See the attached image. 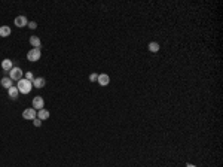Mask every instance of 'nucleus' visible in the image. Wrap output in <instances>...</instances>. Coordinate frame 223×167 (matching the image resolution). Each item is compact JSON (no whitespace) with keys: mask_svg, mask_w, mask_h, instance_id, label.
Masks as SVG:
<instances>
[{"mask_svg":"<svg viewBox=\"0 0 223 167\" xmlns=\"http://www.w3.org/2000/svg\"><path fill=\"white\" fill-rule=\"evenodd\" d=\"M17 88H18V91H19V92L29 94V92L31 91V88H33V84H31L30 81H27L25 78H23V79H19V81H18Z\"/></svg>","mask_w":223,"mask_h":167,"instance_id":"1","label":"nucleus"},{"mask_svg":"<svg viewBox=\"0 0 223 167\" xmlns=\"http://www.w3.org/2000/svg\"><path fill=\"white\" fill-rule=\"evenodd\" d=\"M23 76H24V72L19 67H17V66H13L9 70V78H11L12 81H19V79H23Z\"/></svg>","mask_w":223,"mask_h":167,"instance_id":"2","label":"nucleus"},{"mask_svg":"<svg viewBox=\"0 0 223 167\" xmlns=\"http://www.w3.org/2000/svg\"><path fill=\"white\" fill-rule=\"evenodd\" d=\"M40 55H42L40 48H31V49L29 51V54H27V60H29V61H33V63H36V61H39V60H40Z\"/></svg>","mask_w":223,"mask_h":167,"instance_id":"3","label":"nucleus"},{"mask_svg":"<svg viewBox=\"0 0 223 167\" xmlns=\"http://www.w3.org/2000/svg\"><path fill=\"white\" fill-rule=\"evenodd\" d=\"M31 104H33V109L40 110V109L45 108V100H43V97H40V96H36V97L33 98Z\"/></svg>","mask_w":223,"mask_h":167,"instance_id":"4","label":"nucleus"},{"mask_svg":"<svg viewBox=\"0 0 223 167\" xmlns=\"http://www.w3.org/2000/svg\"><path fill=\"white\" fill-rule=\"evenodd\" d=\"M36 109H33V108H29V109H25L23 112V118L24 120H30V121H33V120H36Z\"/></svg>","mask_w":223,"mask_h":167,"instance_id":"5","label":"nucleus"},{"mask_svg":"<svg viewBox=\"0 0 223 167\" xmlns=\"http://www.w3.org/2000/svg\"><path fill=\"white\" fill-rule=\"evenodd\" d=\"M97 82H98V84H100L101 86H107V85L110 84V78H109V75H107V73H101V75H98Z\"/></svg>","mask_w":223,"mask_h":167,"instance_id":"6","label":"nucleus"},{"mask_svg":"<svg viewBox=\"0 0 223 167\" xmlns=\"http://www.w3.org/2000/svg\"><path fill=\"white\" fill-rule=\"evenodd\" d=\"M27 24H29V21H27V18L24 17V15H19V17L15 18V25H17V27H19V29L25 27Z\"/></svg>","mask_w":223,"mask_h":167,"instance_id":"7","label":"nucleus"},{"mask_svg":"<svg viewBox=\"0 0 223 167\" xmlns=\"http://www.w3.org/2000/svg\"><path fill=\"white\" fill-rule=\"evenodd\" d=\"M31 84H33V86H35V88L40 90V88H43V86L46 85V79H45V78H35Z\"/></svg>","mask_w":223,"mask_h":167,"instance_id":"8","label":"nucleus"},{"mask_svg":"<svg viewBox=\"0 0 223 167\" xmlns=\"http://www.w3.org/2000/svg\"><path fill=\"white\" fill-rule=\"evenodd\" d=\"M12 67H13V61H12L11 58H5V60L2 61V69L5 70V72H9Z\"/></svg>","mask_w":223,"mask_h":167,"instance_id":"9","label":"nucleus"},{"mask_svg":"<svg viewBox=\"0 0 223 167\" xmlns=\"http://www.w3.org/2000/svg\"><path fill=\"white\" fill-rule=\"evenodd\" d=\"M49 116H51L49 110H46V109H40V110H37V118H39L40 121H46V120H48Z\"/></svg>","mask_w":223,"mask_h":167,"instance_id":"10","label":"nucleus"},{"mask_svg":"<svg viewBox=\"0 0 223 167\" xmlns=\"http://www.w3.org/2000/svg\"><path fill=\"white\" fill-rule=\"evenodd\" d=\"M12 79L11 78H9V76H5V78H2V81H0V84H2V86H3V88H6V90H9V88H11L12 86Z\"/></svg>","mask_w":223,"mask_h":167,"instance_id":"11","label":"nucleus"},{"mask_svg":"<svg viewBox=\"0 0 223 167\" xmlns=\"http://www.w3.org/2000/svg\"><path fill=\"white\" fill-rule=\"evenodd\" d=\"M8 94H9V97L12 98V100H17L18 98V94H19V91H18V88L17 86H13L12 85L9 90H8Z\"/></svg>","mask_w":223,"mask_h":167,"instance_id":"12","label":"nucleus"},{"mask_svg":"<svg viewBox=\"0 0 223 167\" xmlns=\"http://www.w3.org/2000/svg\"><path fill=\"white\" fill-rule=\"evenodd\" d=\"M11 36V27L9 25H2L0 27V37H8Z\"/></svg>","mask_w":223,"mask_h":167,"instance_id":"13","label":"nucleus"},{"mask_svg":"<svg viewBox=\"0 0 223 167\" xmlns=\"http://www.w3.org/2000/svg\"><path fill=\"white\" fill-rule=\"evenodd\" d=\"M40 39L37 36H30V45L33 46V48H40Z\"/></svg>","mask_w":223,"mask_h":167,"instance_id":"14","label":"nucleus"},{"mask_svg":"<svg viewBox=\"0 0 223 167\" xmlns=\"http://www.w3.org/2000/svg\"><path fill=\"white\" fill-rule=\"evenodd\" d=\"M149 51L158 52L159 51V43H158V42H150V43H149Z\"/></svg>","mask_w":223,"mask_h":167,"instance_id":"15","label":"nucleus"},{"mask_svg":"<svg viewBox=\"0 0 223 167\" xmlns=\"http://www.w3.org/2000/svg\"><path fill=\"white\" fill-rule=\"evenodd\" d=\"M27 81H30V82H33V79H35V75L31 73V72H25V76H24Z\"/></svg>","mask_w":223,"mask_h":167,"instance_id":"16","label":"nucleus"},{"mask_svg":"<svg viewBox=\"0 0 223 167\" xmlns=\"http://www.w3.org/2000/svg\"><path fill=\"white\" fill-rule=\"evenodd\" d=\"M98 79V75L97 73H91V75H89V81L91 82H95Z\"/></svg>","mask_w":223,"mask_h":167,"instance_id":"17","label":"nucleus"},{"mask_svg":"<svg viewBox=\"0 0 223 167\" xmlns=\"http://www.w3.org/2000/svg\"><path fill=\"white\" fill-rule=\"evenodd\" d=\"M33 124H35V127H40L42 125V121H40L39 118H36V120H33Z\"/></svg>","mask_w":223,"mask_h":167,"instance_id":"18","label":"nucleus"},{"mask_svg":"<svg viewBox=\"0 0 223 167\" xmlns=\"http://www.w3.org/2000/svg\"><path fill=\"white\" fill-rule=\"evenodd\" d=\"M27 25H29V27H30V29H31V30H35L36 27H37V24H36L35 21H31V23H29V24H27Z\"/></svg>","mask_w":223,"mask_h":167,"instance_id":"19","label":"nucleus"},{"mask_svg":"<svg viewBox=\"0 0 223 167\" xmlns=\"http://www.w3.org/2000/svg\"><path fill=\"white\" fill-rule=\"evenodd\" d=\"M186 167H196L195 164H186Z\"/></svg>","mask_w":223,"mask_h":167,"instance_id":"20","label":"nucleus"}]
</instances>
